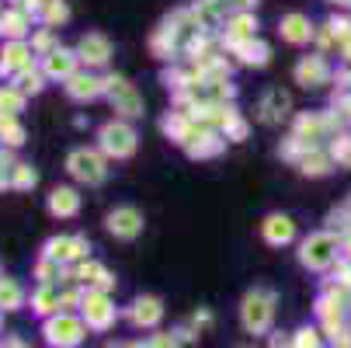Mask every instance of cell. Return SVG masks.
<instances>
[{
	"instance_id": "ac0fdd59",
	"label": "cell",
	"mask_w": 351,
	"mask_h": 348,
	"mask_svg": "<svg viewBox=\"0 0 351 348\" xmlns=\"http://www.w3.org/2000/svg\"><path fill=\"white\" fill-rule=\"evenodd\" d=\"M299 348H317V331H299Z\"/></svg>"
},
{
	"instance_id": "e0dca14e",
	"label": "cell",
	"mask_w": 351,
	"mask_h": 348,
	"mask_svg": "<svg viewBox=\"0 0 351 348\" xmlns=\"http://www.w3.org/2000/svg\"><path fill=\"white\" fill-rule=\"evenodd\" d=\"M330 157H334L341 167H351V136H337V139H334Z\"/></svg>"
},
{
	"instance_id": "30bf717a",
	"label": "cell",
	"mask_w": 351,
	"mask_h": 348,
	"mask_svg": "<svg viewBox=\"0 0 351 348\" xmlns=\"http://www.w3.org/2000/svg\"><path fill=\"white\" fill-rule=\"evenodd\" d=\"M278 28H282V38L292 42V45H303V42H310V35H313V25H310V18H303V14L282 18Z\"/></svg>"
},
{
	"instance_id": "8fae6325",
	"label": "cell",
	"mask_w": 351,
	"mask_h": 348,
	"mask_svg": "<svg viewBox=\"0 0 351 348\" xmlns=\"http://www.w3.org/2000/svg\"><path fill=\"white\" fill-rule=\"evenodd\" d=\"M191 14H195V21L202 28H213V25H219L226 18V0H198Z\"/></svg>"
},
{
	"instance_id": "ba28073f",
	"label": "cell",
	"mask_w": 351,
	"mask_h": 348,
	"mask_svg": "<svg viewBox=\"0 0 351 348\" xmlns=\"http://www.w3.org/2000/svg\"><path fill=\"white\" fill-rule=\"evenodd\" d=\"M108 230L129 240V237H136V233L143 230V216H139L136 209H129V206H125V209H115V213L108 216Z\"/></svg>"
},
{
	"instance_id": "52a82bcc",
	"label": "cell",
	"mask_w": 351,
	"mask_h": 348,
	"mask_svg": "<svg viewBox=\"0 0 351 348\" xmlns=\"http://www.w3.org/2000/svg\"><path fill=\"white\" fill-rule=\"evenodd\" d=\"M254 32H258V18L247 14V11H237V14L226 21V42H230V45H240V42H247V38H254Z\"/></svg>"
},
{
	"instance_id": "5b68a950",
	"label": "cell",
	"mask_w": 351,
	"mask_h": 348,
	"mask_svg": "<svg viewBox=\"0 0 351 348\" xmlns=\"http://www.w3.org/2000/svg\"><path fill=\"white\" fill-rule=\"evenodd\" d=\"M258 112H261V122H268V126H271V122H282V119L292 112V97H289L282 87H271V91L261 97V108H258Z\"/></svg>"
},
{
	"instance_id": "44dd1931",
	"label": "cell",
	"mask_w": 351,
	"mask_h": 348,
	"mask_svg": "<svg viewBox=\"0 0 351 348\" xmlns=\"http://www.w3.org/2000/svg\"><path fill=\"white\" fill-rule=\"evenodd\" d=\"M344 247H348V255H351V237H348V244H344Z\"/></svg>"
},
{
	"instance_id": "8992f818",
	"label": "cell",
	"mask_w": 351,
	"mask_h": 348,
	"mask_svg": "<svg viewBox=\"0 0 351 348\" xmlns=\"http://www.w3.org/2000/svg\"><path fill=\"white\" fill-rule=\"evenodd\" d=\"M327 77H330V67L324 56H306L295 67V80L303 87H320V84H327Z\"/></svg>"
},
{
	"instance_id": "ffe728a7",
	"label": "cell",
	"mask_w": 351,
	"mask_h": 348,
	"mask_svg": "<svg viewBox=\"0 0 351 348\" xmlns=\"http://www.w3.org/2000/svg\"><path fill=\"white\" fill-rule=\"evenodd\" d=\"M250 4H258V0H226V8H237V11H247Z\"/></svg>"
},
{
	"instance_id": "9a60e30c",
	"label": "cell",
	"mask_w": 351,
	"mask_h": 348,
	"mask_svg": "<svg viewBox=\"0 0 351 348\" xmlns=\"http://www.w3.org/2000/svg\"><path fill=\"white\" fill-rule=\"evenodd\" d=\"M84 60H90V63H105L108 60V53H112V49H108V42L101 38V35H90V38H84Z\"/></svg>"
},
{
	"instance_id": "9c48e42d",
	"label": "cell",
	"mask_w": 351,
	"mask_h": 348,
	"mask_svg": "<svg viewBox=\"0 0 351 348\" xmlns=\"http://www.w3.org/2000/svg\"><path fill=\"white\" fill-rule=\"evenodd\" d=\"M261 233H265L268 244L278 247V244H289V240L295 237V223H292L289 216H278V213H275V216H268V220L261 223Z\"/></svg>"
},
{
	"instance_id": "7a4b0ae2",
	"label": "cell",
	"mask_w": 351,
	"mask_h": 348,
	"mask_svg": "<svg viewBox=\"0 0 351 348\" xmlns=\"http://www.w3.org/2000/svg\"><path fill=\"white\" fill-rule=\"evenodd\" d=\"M337 258V237L330 233H313L310 240H303V251H299V262L306 268H327Z\"/></svg>"
},
{
	"instance_id": "3957f363",
	"label": "cell",
	"mask_w": 351,
	"mask_h": 348,
	"mask_svg": "<svg viewBox=\"0 0 351 348\" xmlns=\"http://www.w3.org/2000/svg\"><path fill=\"white\" fill-rule=\"evenodd\" d=\"M108 94H112V102H115V108H119L122 115H129V119L143 115V102H139V94H136V87H132L129 80L112 77V80H108Z\"/></svg>"
},
{
	"instance_id": "7c38bea8",
	"label": "cell",
	"mask_w": 351,
	"mask_h": 348,
	"mask_svg": "<svg viewBox=\"0 0 351 348\" xmlns=\"http://www.w3.org/2000/svg\"><path fill=\"white\" fill-rule=\"evenodd\" d=\"M233 49H237L240 63H247V67H265V63H268V45H265V42L247 38V42H240V45H233Z\"/></svg>"
},
{
	"instance_id": "7402d4cb",
	"label": "cell",
	"mask_w": 351,
	"mask_h": 348,
	"mask_svg": "<svg viewBox=\"0 0 351 348\" xmlns=\"http://www.w3.org/2000/svg\"><path fill=\"white\" fill-rule=\"evenodd\" d=\"M348 216H351V202H348Z\"/></svg>"
},
{
	"instance_id": "4fadbf2b",
	"label": "cell",
	"mask_w": 351,
	"mask_h": 348,
	"mask_svg": "<svg viewBox=\"0 0 351 348\" xmlns=\"http://www.w3.org/2000/svg\"><path fill=\"white\" fill-rule=\"evenodd\" d=\"M160 317H164V310H160V300H154V296H143V300L136 303V310H132V321L143 324V327H154Z\"/></svg>"
},
{
	"instance_id": "6da1fadb",
	"label": "cell",
	"mask_w": 351,
	"mask_h": 348,
	"mask_svg": "<svg viewBox=\"0 0 351 348\" xmlns=\"http://www.w3.org/2000/svg\"><path fill=\"white\" fill-rule=\"evenodd\" d=\"M271 314H275V296H271L268 289H254V292H247L243 310H240V317H243V327H247V331H254V334L268 331Z\"/></svg>"
},
{
	"instance_id": "2e32d148",
	"label": "cell",
	"mask_w": 351,
	"mask_h": 348,
	"mask_svg": "<svg viewBox=\"0 0 351 348\" xmlns=\"http://www.w3.org/2000/svg\"><path fill=\"white\" fill-rule=\"evenodd\" d=\"M299 171H303V174H327V171H330V161H327L324 154L310 150V154L299 157Z\"/></svg>"
},
{
	"instance_id": "5bb4252c",
	"label": "cell",
	"mask_w": 351,
	"mask_h": 348,
	"mask_svg": "<svg viewBox=\"0 0 351 348\" xmlns=\"http://www.w3.org/2000/svg\"><path fill=\"white\" fill-rule=\"evenodd\" d=\"M73 174H80L87 181H101L105 178V167H101V161H97L94 154H77L73 157Z\"/></svg>"
},
{
	"instance_id": "277c9868",
	"label": "cell",
	"mask_w": 351,
	"mask_h": 348,
	"mask_svg": "<svg viewBox=\"0 0 351 348\" xmlns=\"http://www.w3.org/2000/svg\"><path fill=\"white\" fill-rule=\"evenodd\" d=\"M101 143H105V150H108V154H115V157H129V154L136 150V132H132L129 126H122V122H112V126L101 129Z\"/></svg>"
},
{
	"instance_id": "d6986e66",
	"label": "cell",
	"mask_w": 351,
	"mask_h": 348,
	"mask_svg": "<svg viewBox=\"0 0 351 348\" xmlns=\"http://www.w3.org/2000/svg\"><path fill=\"white\" fill-rule=\"evenodd\" d=\"M73 91H77V94H94V91H97V80H77Z\"/></svg>"
}]
</instances>
